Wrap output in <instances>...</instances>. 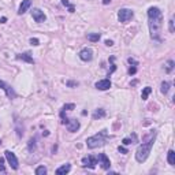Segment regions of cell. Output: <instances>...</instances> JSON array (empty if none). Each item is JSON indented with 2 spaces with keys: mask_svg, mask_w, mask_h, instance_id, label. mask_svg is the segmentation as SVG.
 <instances>
[{
  "mask_svg": "<svg viewBox=\"0 0 175 175\" xmlns=\"http://www.w3.org/2000/svg\"><path fill=\"white\" fill-rule=\"evenodd\" d=\"M150 37L156 41L161 40V27H163V12L157 7H150L148 10Z\"/></svg>",
  "mask_w": 175,
  "mask_h": 175,
  "instance_id": "6da1fadb",
  "label": "cell"
},
{
  "mask_svg": "<svg viewBox=\"0 0 175 175\" xmlns=\"http://www.w3.org/2000/svg\"><path fill=\"white\" fill-rule=\"evenodd\" d=\"M155 138H156V133L153 131V133L150 134V138L148 139L146 142H142L138 146V149H137V152H136V160L138 161V163H144L148 159V156H149V153H150V149H152V146H153V142H155Z\"/></svg>",
  "mask_w": 175,
  "mask_h": 175,
  "instance_id": "7a4b0ae2",
  "label": "cell"
},
{
  "mask_svg": "<svg viewBox=\"0 0 175 175\" xmlns=\"http://www.w3.org/2000/svg\"><path fill=\"white\" fill-rule=\"evenodd\" d=\"M105 137H107V130H103L100 134L92 136L86 139V145L89 149H96L98 146H103L105 144Z\"/></svg>",
  "mask_w": 175,
  "mask_h": 175,
  "instance_id": "3957f363",
  "label": "cell"
},
{
  "mask_svg": "<svg viewBox=\"0 0 175 175\" xmlns=\"http://www.w3.org/2000/svg\"><path fill=\"white\" fill-rule=\"evenodd\" d=\"M133 16H134V12L131 10H129V8H122V10H119V12H118V19H119V22H122V23H127Z\"/></svg>",
  "mask_w": 175,
  "mask_h": 175,
  "instance_id": "277c9868",
  "label": "cell"
},
{
  "mask_svg": "<svg viewBox=\"0 0 175 175\" xmlns=\"http://www.w3.org/2000/svg\"><path fill=\"white\" fill-rule=\"evenodd\" d=\"M4 156H5V159H7V161H8V164L11 166V168L12 170H18V159H16V156L14 155L11 150H5L4 152Z\"/></svg>",
  "mask_w": 175,
  "mask_h": 175,
  "instance_id": "5b68a950",
  "label": "cell"
},
{
  "mask_svg": "<svg viewBox=\"0 0 175 175\" xmlns=\"http://www.w3.org/2000/svg\"><path fill=\"white\" fill-rule=\"evenodd\" d=\"M0 88H2V89L5 92V96H7L8 98H11V100H12V98H15V97H16L15 90H14L12 88H11L8 84H5L4 81H2V79H0Z\"/></svg>",
  "mask_w": 175,
  "mask_h": 175,
  "instance_id": "8992f818",
  "label": "cell"
},
{
  "mask_svg": "<svg viewBox=\"0 0 175 175\" xmlns=\"http://www.w3.org/2000/svg\"><path fill=\"white\" fill-rule=\"evenodd\" d=\"M97 164V157L96 156H85L82 159V166L84 167H89V168H94Z\"/></svg>",
  "mask_w": 175,
  "mask_h": 175,
  "instance_id": "52a82bcc",
  "label": "cell"
},
{
  "mask_svg": "<svg viewBox=\"0 0 175 175\" xmlns=\"http://www.w3.org/2000/svg\"><path fill=\"white\" fill-rule=\"evenodd\" d=\"M32 15H33V19H34L37 23H41V22H44L46 19L44 11H41L40 8H34V10L32 11Z\"/></svg>",
  "mask_w": 175,
  "mask_h": 175,
  "instance_id": "ba28073f",
  "label": "cell"
},
{
  "mask_svg": "<svg viewBox=\"0 0 175 175\" xmlns=\"http://www.w3.org/2000/svg\"><path fill=\"white\" fill-rule=\"evenodd\" d=\"M97 161H98V164H101V168H104V170H108L109 167H111V161L107 157L105 153H100V155L97 156Z\"/></svg>",
  "mask_w": 175,
  "mask_h": 175,
  "instance_id": "9c48e42d",
  "label": "cell"
},
{
  "mask_svg": "<svg viewBox=\"0 0 175 175\" xmlns=\"http://www.w3.org/2000/svg\"><path fill=\"white\" fill-rule=\"evenodd\" d=\"M79 59L84 62H90L93 59V51L90 48H84L79 52Z\"/></svg>",
  "mask_w": 175,
  "mask_h": 175,
  "instance_id": "30bf717a",
  "label": "cell"
},
{
  "mask_svg": "<svg viewBox=\"0 0 175 175\" xmlns=\"http://www.w3.org/2000/svg\"><path fill=\"white\" fill-rule=\"evenodd\" d=\"M66 126H67V130L68 131H71V133H75V131L79 129V122L77 119H68L67 123H66Z\"/></svg>",
  "mask_w": 175,
  "mask_h": 175,
  "instance_id": "8fae6325",
  "label": "cell"
},
{
  "mask_svg": "<svg viewBox=\"0 0 175 175\" xmlns=\"http://www.w3.org/2000/svg\"><path fill=\"white\" fill-rule=\"evenodd\" d=\"M94 86L97 88L98 90H107L111 88V81H109V79H101V81L96 82Z\"/></svg>",
  "mask_w": 175,
  "mask_h": 175,
  "instance_id": "7c38bea8",
  "label": "cell"
},
{
  "mask_svg": "<svg viewBox=\"0 0 175 175\" xmlns=\"http://www.w3.org/2000/svg\"><path fill=\"white\" fill-rule=\"evenodd\" d=\"M30 5H32V0H23V2L21 3V5H19V11H18V14H19V15L25 14V12H26V11L30 8Z\"/></svg>",
  "mask_w": 175,
  "mask_h": 175,
  "instance_id": "4fadbf2b",
  "label": "cell"
},
{
  "mask_svg": "<svg viewBox=\"0 0 175 175\" xmlns=\"http://www.w3.org/2000/svg\"><path fill=\"white\" fill-rule=\"evenodd\" d=\"M70 170H71V166L70 164H63L62 167H59V168L56 170V175H66L67 172H70Z\"/></svg>",
  "mask_w": 175,
  "mask_h": 175,
  "instance_id": "5bb4252c",
  "label": "cell"
},
{
  "mask_svg": "<svg viewBox=\"0 0 175 175\" xmlns=\"http://www.w3.org/2000/svg\"><path fill=\"white\" fill-rule=\"evenodd\" d=\"M16 59H19V60H25V62L30 63V64H33V63H34L33 57L30 56L29 53H21V55H18V56H16Z\"/></svg>",
  "mask_w": 175,
  "mask_h": 175,
  "instance_id": "9a60e30c",
  "label": "cell"
},
{
  "mask_svg": "<svg viewBox=\"0 0 175 175\" xmlns=\"http://www.w3.org/2000/svg\"><path fill=\"white\" fill-rule=\"evenodd\" d=\"M123 145H130V144H134V142H138V139H137V136L136 134H133L131 137H126V138H123Z\"/></svg>",
  "mask_w": 175,
  "mask_h": 175,
  "instance_id": "2e32d148",
  "label": "cell"
},
{
  "mask_svg": "<svg viewBox=\"0 0 175 175\" xmlns=\"http://www.w3.org/2000/svg\"><path fill=\"white\" fill-rule=\"evenodd\" d=\"M167 160H168V164L171 166H175V152L174 150H168V155H167Z\"/></svg>",
  "mask_w": 175,
  "mask_h": 175,
  "instance_id": "e0dca14e",
  "label": "cell"
},
{
  "mask_svg": "<svg viewBox=\"0 0 175 175\" xmlns=\"http://www.w3.org/2000/svg\"><path fill=\"white\" fill-rule=\"evenodd\" d=\"M100 33H89L88 34V40L89 41H92V43H96V41H98L100 40Z\"/></svg>",
  "mask_w": 175,
  "mask_h": 175,
  "instance_id": "ac0fdd59",
  "label": "cell"
},
{
  "mask_svg": "<svg viewBox=\"0 0 175 175\" xmlns=\"http://www.w3.org/2000/svg\"><path fill=\"white\" fill-rule=\"evenodd\" d=\"M150 92H152V88H150V86L144 88V90H142V94H141L142 100H146V98H148V96L150 94Z\"/></svg>",
  "mask_w": 175,
  "mask_h": 175,
  "instance_id": "d6986e66",
  "label": "cell"
},
{
  "mask_svg": "<svg viewBox=\"0 0 175 175\" xmlns=\"http://www.w3.org/2000/svg\"><path fill=\"white\" fill-rule=\"evenodd\" d=\"M161 93H163V94H167V93H168V90H170V84L167 81H163L161 82Z\"/></svg>",
  "mask_w": 175,
  "mask_h": 175,
  "instance_id": "ffe728a7",
  "label": "cell"
},
{
  "mask_svg": "<svg viewBox=\"0 0 175 175\" xmlns=\"http://www.w3.org/2000/svg\"><path fill=\"white\" fill-rule=\"evenodd\" d=\"M103 116H105V111L104 109H97V111L93 114V119H98V118H103Z\"/></svg>",
  "mask_w": 175,
  "mask_h": 175,
  "instance_id": "44dd1931",
  "label": "cell"
},
{
  "mask_svg": "<svg viewBox=\"0 0 175 175\" xmlns=\"http://www.w3.org/2000/svg\"><path fill=\"white\" fill-rule=\"evenodd\" d=\"M46 174V168L44 166H40L36 168V175H45Z\"/></svg>",
  "mask_w": 175,
  "mask_h": 175,
  "instance_id": "7402d4cb",
  "label": "cell"
},
{
  "mask_svg": "<svg viewBox=\"0 0 175 175\" xmlns=\"http://www.w3.org/2000/svg\"><path fill=\"white\" fill-rule=\"evenodd\" d=\"M172 70H174V62H172V60H168V62L166 63V71L167 73H171Z\"/></svg>",
  "mask_w": 175,
  "mask_h": 175,
  "instance_id": "603a6c76",
  "label": "cell"
},
{
  "mask_svg": "<svg viewBox=\"0 0 175 175\" xmlns=\"http://www.w3.org/2000/svg\"><path fill=\"white\" fill-rule=\"evenodd\" d=\"M75 108V104H66V105H63V108H62V111L63 112H66V111H68V109H74Z\"/></svg>",
  "mask_w": 175,
  "mask_h": 175,
  "instance_id": "cb8c5ba5",
  "label": "cell"
},
{
  "mask_svg": "<svg viewBox=\"0 0 175 175\" xmlns=\"http://www.w3.org/2000/svg\"><path fill=\"white\" fill-rule=\"evenodd\" d=\"M62 3H63V5H67L70 12H74V5L70 4V3H68V0H62Z\"/></svg>",
  "mask_w": 175,
  "mask_h": 175,
  "instance_id": "d4e9b609",
  "label": "cell"
},
{
  "mask_svg": "<svg viewBox=\"0 0 175 175\" xmlns=\"http://www.w3.org/2000/svg\"><path fill=\"white\" fill-rule=\"evenodd\" d=\"M4 159H0V172H3V174H4L5 172V168H4Z\"/></svg>",
  "mask_w": 175,
  "mask_h": 175,
  "instance_id": "484cf974",
  "label": "cell"
},
{
  "mask_svg": "<svg viewBox=\"0 0 175 175\" xmlns=\"http://www.w3.org/2000/svg\"><path fill=\"white\" fill-rule=\"evenodd\" d=\"M168 25H170V32H171V33H174V19H170V22H168Z\"/></svg>",
  "mask_w": 175,
  "mask_h": 175,
  "instance_id": "4316f807",
  "label": "cell"
},
{
  "mask_svg": "<svg viewBox=\"0 0 175 175\" xmlns=\"http://www.w3.org/2000/svg\"><path fill=\"white\" fill-rule=\"evenodd\" d=\"M118 150H119L120 153H123V155H126V153H129V150L126 149V148H123V146H119V148H118Z\"/></svg>",
  "mask_w": 175,
  "mask_h": 175,
  "instance_id": "83f0119b",
  "label": "cell"
},
{
  "mask_svg": "<svg viewBox=\"0 0 175 175\" xmlns=\"http://www.w3.org/2000/svg\"><path fill=\"white\" fill-rule=\"evenodd\" d=\"M30 44H32V45H38L40 41H38L37 38H30Z\"/></svg>",
  "mask_w": 175,
  "mask_h": 175,
  "instance_id": "f1b7e54d",
  "label": "cell"
},
{
  "mask_svg": "<svg viewBox=\"0 0 175 175\" xmlns=\"http://www.w3.org/2000/svg\"><path fill=\"white\" fill-rule=\"evenodd\" d=\"M136 71H137V68H136V67H130V68H129V74H130V75L136 74Z\"/></svg>",
  "mask_w": 175,
  "mask_h": 175,
  "instance_id": "f546056e",
  "label": "cell"
},
{
  "mask_svg": "<svg viewBox=\"0 0 175 175\" xmlns=\"http://www.w3.org/2000/svg\"><path fill=\"white\" fill-rule=\"evenodd\" d=\"M67 85H68V86H77L78 84H77V82H70V81H68V82H67Z\"/></svg>",
  "mask_w": 175,
  "mask_h": 175,
  "instance_id": "4dcf8cb0",
  "label": "cell"
},
{
  "mask_svg": "<svg viewBox=\"0 0 175 175\" xmlns=\"http://www.w3.org/2000/svg\"><path fill=\"white\" fill-rule=\"evenodd\" d=\"M129 63H130V64H137V62L134 59H131V57H129Z\"/></svg>",
  "mask_w": 175,
  "mask_h": 175,
  "instance_id": "1f68e13d",
  "label": "cell"
},
{
  "mask_svg": "<svg viewBox=\"0 0 175 175\" xmlns=\"http://www.w3.org/2000/svg\"><path fill=\"white\" fill-rule=\"evenodd\" d=\"M112 44H114V43H112L111 40H107V41H105V45H108V46H111Z\"/></svg>",
  "mask_w": 175,
  "mask_h": 175,
  "instance_id": "d6a6232c",
  "label": "cell"
},
{
  "mask_svg": "<svg viewBox=\"0 0 175 175\" xmlns=\"http://www.w3.org/2000/svg\"><path fill=\"white\" fill-rule=\"evenodd\" d=\"M104 4H108V3H111V0H103Z\"/></svg>",
  "mask_w": 175,
  "mask_h": 175,
  "instance_id": "836d02e7",
  "label": "cell"
},
{
  "mask_svg": "<svg viewBox=\"0 0 175 175\" xmlns=\"http://www.w3.org/2000/svg\"><path fill=\"white\" fill-rule=\"evenodd\" d=\"M0 144H2V139H0Z\"/></svg>",
  "mask_w": 175,
  "mask_h": 175,
  "instance_id": "e575fe53",
  "label": "cell"
}]
</instances>
